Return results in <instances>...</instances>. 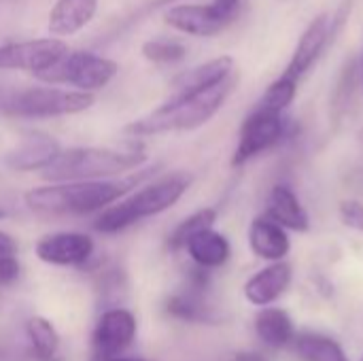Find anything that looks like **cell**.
I'll return each instance as SVG.
<instances>
[{"instance_id": "6da1fadb", "label": "cell", "mask_w": 363, "mask_h": 361, "mask_svg": "<svg viewBox=\"0 0 363 361\" xmlns=\"http://www.w3.org/2000/svg\"><path fill=\"white\" fill-rule=\"evenodd\" d=\"M149 174L134 172L128 179L98 181H62L32 187L23 200L30 211L43 215H91L121 200L130 189H136Z\"/></svg>"}, {"instance_id": "7a4b0ae2", "label": "cell", "mask_w": 363, "mask_h": 361, "mask_svg": "<svg viewBox=\"0 0 363 361\" xmlns=\"http://www.w3.org/2000/svg\"><path fill=\"white\" fill-rule=\"evenodd\" d=\"M236 85V77H228L225 81L189 96L168 98L162 106L151 111L149 115L130 121L123 132L132 138L160 136L170 132H189L208 123L225 104L228 96Z\"/></svg>"}, {"instance_id": "3957f363", "label": "cell", "mask_w": 363, "mask_h": 361, "mask_svg": "<svg viewBox=\"0 0 363 361\" xmlns=\"http://www.w3.org/2000/svg\"><path fill=\"white\" fill-rule=\"evenodd\" d=\"M191 181L194 179L187 172H172L149 181L136 187V191L125 194L121 200L100 211L94 228L100 234H119L143 219L155 217L174 206L187 194Z\"/></svg>"}, {"instance_id": "277c9868", "label": "cell", "mask_w": 363, "mask_h": 361, "mask_svg": "<svg viewBox=\"0 0 363 361\" xmlns=\"http://www.w3.org/2000/svg\"><path fill=\"white\" fill-rule=\"evenodd\" d=\"M145 162L147 155L136 147L130 151L111 147H68L62 149L45 170H40V177L49 183L115 179L138 170Z\"/></svg>"}, {"instance_id": "5b68a950", "label": "cell", "mask_w": 363, "mask_h": 361, "mask_svg": "<svg viewBox=\"0 0 363 361\" xmlns=\"http://www.w3.org/2000/svg\"><path fill=\"white\" fill-rule=\"evenodd\" d=\"M96 96L79 89L64 87H28L15 91L2 100V109L15 117L28 119H49V117H70L85 113L94 106Z\"/></svg>"}, {"instance_id": "8992f818", "label": "cell", "mask_w": 363, "mask_h": 361, "mask_svg": "<svg viewBox=\"0 0 363 361\" xmlns=\"http://www.w3.org/2000/svg\"><path fill=\"white\" fill-rule=\"evenodd\" d=\"M119 72V64L106 55H98L94 51H66L55 64L47 70L38 72L47 85H68L79 91L96 94L104 89Z\"/></svg>"}, {"instance_id": "52a82bcc", "label": "cell", "mask_w": 363, "mask_h": 361, "mask_svg": "<svg viewBox=\"0 0 363 361\" xmlns=\"http://www.w3.org/2000/svg\"><path fill=\"white\" fill-rule=\"evenodd\" d=\"M285 134H287L285 113H277V111L255 104V109L245 117V121L240 126L238 145L232 155V166H236V168L245 166L253 157H257L264 151L279 145Z\"/></svg>"}, {"instance_id": "ba28073f", "label": "cell", "mask_w": 363, "mask_h": 361, "mask_svg": "<svg viewBox=\"0 0 363 361\" xmlns=\"http://www.w3.org/2000/svg\"><path fill=\"white\" fill-rule=\"evenodd\" d=\"M349 11H351V2L347 0L336 13L325 11V13H319L315 19H311V23L302 32V36H300L294 53H291V60L285 68V74L300 81L317 64V60L321 57L325 47L334 40V36L340 30L342 21L347 19Z\"/></svg>"}, {"instance_id": "9c48e42d", "label": "cell", "mask_w": 363, "mask_h": 361, "mask_svg": "<svg viewBox=\"0 0 363 361\" xmlns=\"http://www.w3.org/2000/svg\"><path fill=\"white\" fill-rule=\"evenodd\" d=\"M70 47L57 38H32L0 45V70H26L38 74L55 64Z\"/></svg>"}, {"instance_id": "30bf717a", "label": "cell", "mask_w": 363, "mask_h": 361, "mask_svg": "<svg viewBox=\"0 0 363 361\" xmlns=\"http://www.w3.org/2000/svg\"><path fill=\"white\" fill-rule=\"evenodd\" d=\"M94 238L83 232H55L43 236L34 251L36 257L49 266H85L94 255Z\"/></svg>"}, {"instance_id": "8fae6325", "label": "cell", "mask_w": 363, "mask_h": 361, "mask_svg": "<svg viewBox=\"0 0 363 361\" xmlns=\"http://www.w3.org/2000/svg\"><path fill=\"white\" fill-rule=\"evenodd\" d=\"M138 332L136 317L128 309H108L100 315L94 330V351L102 357H117L132 347Z\"/></svg>"}, {"instance_id": "7c38bea8", "label": "cell", "mask_w": 363, "mask_h": 361, "mask_svg": "<svg viewBox=\"0 0 363 361\" xmlns=\"http://www.w3.org/2000/svg\"><path fill=\"white\" fill-rule=\"evenodd\" d=\"M60 151L62 145L53 136L45 132H30L11 151H6L4 164L15 172H40L57 157Z\"/></svg>"}, {"instance_id": "4fadbf2b", "label": "cell", "mask_w": 363, "mask_h": 361, "mask_svg": "<svg viewBox=\"0 0 363 361\" xmlns=\"http://www.w3.org/2000/svg\"><path fill=\"white\" fill-rule=\"evenodd\" d=\"M164 21L181 32V34H189V36H198V38H211L221 34L225 28H230L223 19H219L211 4H170L164 11Z\"/></svg>"}, {"instance_id": "5bb4252c", "label": "cell", "mask_w": 363, "mask_h": 361, "mask_svg": "<svg viewBox=\"0 0 363 361\" xmlns=\"http://www.w3.org/2000/svg\"><path fill=\"white\" fill-rule=\"evenodd\" d=\"M294 270L291 266L281 260V262H270V266L257 270L247 283H245V298L253 306H270L274 304L291 285Z\"/></svg>"}, {"instance_id": "9a60e30c", "label": "cell", "mask_w": 363, "mask_h": 361, "mask_svg": "<svg viewBox=\"0 0 363 361\" xmlns=\"http://www.w3.org/2000/svg\"><path fill=\"white\" fill-rule=\"evenodd\" d=\"M232 74H234V57H230V55L213 57L204 64H198V66L177 74L170 83V96L168 98H179V96L204 91V89L225 81Z\"/></svg>"}, {"instance_id": "2e32d148", "label": "cell", "mask_w": 363, "mask_h": 361, "mask_svg": "<svg viewBox=\"0 0 363 361\" xmlns=\"http://www.w3.org/2000/svg\"><path fill=\"white\" fill-rule=\"evenodd\" d=\"M249 247L259 260L281 262L289 255L291 240L283 226L266 215H259L249 226Z\"/></svg>"}, {"instance_id": "e0dca14e", "label": "cell", "mask_w": 363, "mask_h": 361, "mask_svg": "<svg viewBox=\"0 0 363 361\" xmlns=\"http://www.w3.org/2000/svg\"><path fill=\"white\" fill-rule=\"evenodd\" d=\"M266 217H270L272 221H277L279 226H283L285 230H291V232H308L311 230V217H308L306 209L302 206L296 191L285 183H279L272 187L268 202H266Z\"/></svg>"}, {"instance_id": "ac0fdd59", "label": "cell", "mask_w": 363, "mask_h": 361, "mask_svg": "<svg viewBox=\"0 0 363 361\" xmlns=\"http://www.w3.org/2000/svg\"><path fill=\"white\" fill-rule=\"evenodd\" d=\"M98 13V0H57L49 11V32L53 36H72L87 28Z\"/></svg>"}, {"instance_id": "d6986e66", "label": "cell", "mask_w": 363, "mask_h": 361, "mask_svg": "<svg viewBox=\"0 0 363 361\" xmlns=\"http://www.w3.org/2000/svg\"><path fill=\"white\" fill-rule=\"evenodd\" d=\"M187 255L191 257V262L200 268H206V270H213V268H221L228 264L230 255H232V245L230 240L217 232L215 228H206V230H200L198 234H194L185 247Z\"/></svg>"}, {"instance_id": "ffe728a7", "label": "cell", "mask_w": 363, "mask_h": 361, "mask_svg": "<svg viewBox=\"0 0 363 361\" xmlns=\"http://www.w3.org/2000/svg\"><path fill=\"white\" fill-rule=\"evenodd\" d=\"M255 334L270 349H283L296 338V328L287 311L264 306L255 317Z\"/></svg>"}, {"instance_id": "44dd1931", "label": "cell", "mask_w": 363, "mask_h": 361, "mask_svg": "<svg viewBox=\"0 0 363 361\" xmlns=\"http://www.w3.org/2000/svg\"><path fill=\"white\" fill-rule=\"evenodd\" d=\"M296 351L302 361H349L338 340L313 332L296 336Z\"/></svg>"}, {"instance_id": "7402d4cb", "label": "cell", "mask_w": 363, "mask_h": 361, "mask_svg": "<svg viewBox=\"0 0 363 361\" xmlns=\"http://www.w3.org/2000/svg\"><path fill=\"white\" fill-rule=\"evenodd\" d=\"M26 334L32 345V351L38 361H53L60 349V334L55 326L45 317H32L26 323Z\"/></svg>"}, {"instance_id": "603a6c76", "label": "cell", "mask_w": 363, "mask_h": 361, "mask_svg": "<svg viewBox=\"0 0 363 361\" xmlns=\"http://www.w3.org/2000/svg\"><path fill=\"white\" fill-rule=\"evenodd\" d=\"M202 291H187V294H179V296H170L166 302V311L168 315H172L174 319L181 321H211L213 313L211 309L204 304Z\"/></svg>"}, {"instance_id": "cb8c5ba5", "label": "cell", "mask_w": 363, "mask_h": 361, "mask_svg": "<svg viewBox=\"0 0 363 361\" xmlns=\"http://www.w3.org/2000/svg\"><path fill=\"white\" fill-rule=\"evenodd\" d=\"M215 221H217V211H215V209H200V211L191 213L187 219H183V221L172 230V234L168 236V247H170L172 251L183 249L185 243H187L194 234H198L200 230L213 228Z\"/></svg>"}, {"instance_id": "d4e9b609", "label": "cell", "mask_w": 363, "mask_h": 361, "mask_svg": "<svg viewBox=\"0 0 363 361\" xmlns=\"http://www.w3.org/2000/svg\"><path fill=\"white\" fill-rule=\"evenodd\" d=\"M298 94V79L289 77V74H281L279 79H274L268 89L264 91V96L259 98V106L277 111V113H285L289 109V104L296 100Z\"/></svg>"}, {"instance_id": "484cf974", "label": "cell", "mask_w": 363, "mask_h": 361, "mask_svg": "<svg viewBox=\"0 0 363 361\" xmlns=\"http://www.w3.org/2000/svg\"><path fill=\"white\" fill-rule=\"evenodd\" d=\"M140 53L153 64H179L187 57V47L170 38H151L143 43Z\"/></svg>"}, {"instance_id": "4316f807", "label": "cell", "mask_w": 363, "mask_h": 361, "mask_svg": "<svg viewBox=\"0 0 363 361\" xmlns=\"http://www.w3.org/2000/svg\"><path fill=\"white\" fill-rule=\"evenodd\" d=\"M338 215L340 221L355 230V232H363V202L359 200H342L338 206Z\"/></svg>"}, {"instance_id": "83f0119b", "label": "cell", "mask_w": 363, "mask_h": 361, "mask_svg": "<svg viewBox=\"0 0 363 361\" xmlns=\"http://www.w3.org/2000/svg\"><path fill=\"white\" fill-rule=\"evenodd\" d=\"M174 2H179V0H147V2H143L132 15H128L125 17V21L119 26V30H123V28H130V26H134L136 21H140V19H145V17H149L153 11H157V9H168L170 4H174Z\"/></svg>"}, {"instance_id": "f1b7e54d", "label": "cell", "mask_w": 363, "mask_h": 361, "mask_svg": "<svg viewBox=\"0 0 363 361\" xmlns=\"http://www.w3.org/2000/svg\"><path fill=\"white\" fill-rule=\"evenodd\" d=\"M208 4H211L213 13H215L219 19H223L228 26H232L234 19H236L238 13H240L242 0H211Z\"/></svg>"}, {"instance_id": "f546056e", "label": "cell", "mask_w": 363, "mask_h": 361, "mask_svg": "<svg viewBox=\"0 0 363 361\" xmlns=\"http://www.w3.org/2000/svg\"><path fill=\"white\" fill-rule=\"evenodd\" d=\"M21 266L15 255H4L0 257V287H9L19 279Z\"/></svg>"}, {"instance_id": "4dcf8cb0", "label": "cell", "mask_w": 363, "mask_h": 361, "mask_svg": "<svg viewBox=\"0 0 363 361\" xmlns=\"http://www.w3.org/2000/svg\"><path fill=\"white\" fill-rule=\"evenodd\" d=\"M17 240L9 234V232H4V230H0V257H4V255H15L17 253Z\"/></svg>"}, {"instance_id": "1f68e13d", "label": "cell", "mask_w": 363, "mask_h": 361, "mask_svg": "<svg viewBox=\"0 0 363 361\" xmlns=\"http://www.w3.org/2000/svg\"><path fill=\"white\" fill-rule=\"evenodd\" d=\"M234 361H266L262 355H257V353H242V355H238Z\"/></svg>"}, {"instance_id": "d6a6232c", "label": "cell", "mask_w": 363, "mask_h": 361, "mask_svg": "<svg viewBox=\"0 0 363 361\" xmlns=\"http://www.w3.org/2000/svg\"><path fill=\"white\" fill-rule=\"evenodd\" d=\"M100 361H143V360H125V357H119V355H117V357H102Z\"/></svg>"}, {"instance_id": "836d02e7", "label": "cell", "mask_w": 363, "mask_h": 361, "mask_svg": "<svg viewBox=\"0 0 363 361\" xmlns=\"http://www.w3.org/2000/svg\"><path fill=\"white\" fill-rule=\"evenodd\" d=\"M2 217H4V209L0 206V219H2Z\"/></svg>"}, {"instance_id": "e575fe53", "label": "cell", "mask_w": 363, "mask_h": 361, "mask_svg": "<svg viewBox=\"0 0 363 361\" xmlns=\"http://www.w3.org/2000/svg\"><path fill=\"white\" fill-rule=\"evenodd\" d=\"M362 89H363V64H362Z\"/></svg>"}, {"instance_id": "d590c367", "label": "cell", "mask_w": 363, "mask_h": 361, "mask_svg": "<svg viewBox=\"0 0 363 361\" xmlns=\"http://www.w3.org/2000/svg\"><path fill=\"white\" fill-rule=\"evenodd\" d=\"M362 361H363V357H362Z\"/></svg>"}]
</instances>
